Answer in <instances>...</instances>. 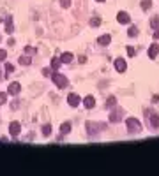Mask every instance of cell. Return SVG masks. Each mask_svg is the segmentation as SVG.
Masks as SVG:
<instances>
[{
	"label": "cell",
	"instance_id": "cell-1",
	"mask_svg": "<svg viewBox=\"0 0 159 176\" xmlns=\"http://www.w3.org/2000/svg\"><path fill=\"white\" fill-rule=\"evenodd\" d=\"M145 116H147V127L149 129H159V114L152 109H145Z\"/></svg>",
	"mask_w": 159,
	"mask_h": 176
},
{
	"label": "cell",
	"instance_id": "cell-2",
	"mask_svg": "<svg viewBox=\"0 0 159 176\" xmlns=\"http://www.w3.org/2000/svg\"><path fill=\"white\" fill-rule=\"evenodd\" d=\"M126 125H127V132L129 134H140L142 132V123H140V120L133 118V116L126 120Z\"/></svg>",
	"mask_w": 159,
	"mask_h": 176
},
{
	"label": "cell",
	"instance_id": "cell-3",
	"mask_svg": "<svg viewBox=\"0 0 159 176\" xmlns=\"http://www.w3.org/2000/svg\"><path fill=\"white\" fill-rule=\"evenodd\" d=\"M106 123H92V122H87V134L88 136H95L99 130H104L106 129Z\"/></svg>",
	"mask_w": 159,
	"mask_h": 176
},
{
	"label": "cell",
	"instance_id": "cell-4",
	"mask_svg": "<svg viewBox=\"0 0 159 176\" xmlns=\"http://www.w3.org/2000/svg\"><path fill=\"white\" fill-rule=\"evenodd\" d=\"M51 81L57 84L58 88H65V86L69 84L67 77H65L64 74H60V72H55V74H51Z\"/></svg>",
	"mask_w": 159,
	"mask_h": 176
},
{
	"label": "cell",
	"instance_id": "cell-5",
	"mask_svg": "<svg viewBox=\"0 0 159 176\" xmlns=\"http://www.w3.org/2000/svg\"><path fill=\"white\" fill-rule=\"evenodd\" d=\"M122 116H124V109H122V107H117L115 111L110 113V122H113V123H118V122L122 120Z\"/></svg>",
	"mask_w": 159,
	"mask_h": 176
},
{
	"label": "cell",
	"instance_id": "cell-6",
	"mask_svg": "<svg viewBox=\"0 0 159 176\" xmlns=\"http://www.w3.org/2000/svg\"><path fill=\"white\" fill-rule=\"evenodd\" d=\"M117 21H118L120 25H129L131 18H129V14L126 13V11H120V13L117 14Z\"/></svg>",
	"mask_w": 159,
	"mask_h": 176
},
{
	"label": "cell",
	"instance_id": "cell-7",
	"mask_svg": "<svg viewBox=\"0 0 159 176\" xmlns=\"http://www.w3.org/2000/svg\"><path fill=\"white\" fill-rule=\"evenodd\" d=\"M20 92H21V84L16 83V81H14V83H11L7 86V93H9V95H18Z\"/></svg>",
	"mask_w": 159,
	"mask_h": 176
},
{
	"label": "cell",
	"instance_id": "cell-8",
	"mask_svg": "<svg viewBox=\"0 0 159 176\" xmlns=\"http://www.w3.org/2000/svg\"><path fill=\"white\" fill-rule=\"evenodd\" d=\"M115 69H117V72H126L127 63H126L124 58H115Z\"/></svg>",
	"mask_w": 159,
	"mask_h": 176
},
{
	"label": "cell",
	"instance_id": "cell-9",
	"mask_svg": "<svg viewBox=\"0 0 159 176\" xmlns=\"http://www.w3.org/2000/svg\"><path fill=\"white\" fill-rule=\"evenodd\" d=\"M20 130H21V125H20V122H13V123H11V125H9V134H11V136H18V134H20Z\"/></svg>",
	"mask_w": 159,
	"mask_h": 176
},
{
	"label": "cell",
	"instance_id": "cell-10",
	"mask_svg": "<svg viewBox=\"0 0 159 176\" xmlns=\"http://www.w3.org/2000/svg\"><path fill=\"white\" fill-rule=\"evenodd\" d=\"M67 102H69V106H72V107L80 106V95H76V93H69V95H67Z\"/></svg>",
	"mask_w": 159,
	"mask_h": 176
},
{
	"label": "cell",
	"instance_id": "cell-11",
	"mask_svg": "<svg viewBox=\"0 0 159 176\" xmlns=\"http://www.w3.org/2000/svg\"><path fill=\"white\" fill-rule=\"evenodd\" d=\"M83 106L87 107V109H92L95 106V99H94V95H87V97L83 99Z\"/></svg>",
	"mask_w": 159,
	"mask_h": 176
},
{
	"label": "cell",
	"instance_id": "cell-12",
	"mask_svg": "<svg viewBox=\"0 0 159 176\" xmlns=\"http://www.w3.org/2000/svg\"><path fill=\"white\" fill-rule=\"evenodd\" d=\"M157 53H159V46H157V44H152L150 48H149V56L154 60V58L157 56Z\"/></svg>",
	"mask_w": 159,
	"mask_h": 176
},
{
	"label": "cell",
	"instance_id": "cell-13",
	"mask_svg": "<svg viewBox=\"0 0 159 176\" xmlns=\"http://www.w3.org/2000/svg\"><path fill=\"white\" fill-rule=\"evenodd\" d=\"M97 42H99L101 46H108L110 42H111V37H110V35H101V37L97 39Z\"/></svg>",
	"mask_w": 159,
	"mask_h": 176
},
{
	"label": "cell",
	"instance_id": "cell-14",
	"mask_svg": "<svg viewBox=\"0 0 159 176\" xmlns=\"http://www.w3.org/2000/svg\"><path fill=\"white\" fill-rule=\"evenodd\" d=\"M50 65H51V69L53 70H58L60 69V65H62V60H60V58H53Z\"/></svg>",
	"mask_w": 159,
	"mask_h": 176
},
{
	"label": "cell",
	"instance_id": "cell-15",
	"mask_svg": "<svg viewBox=\"0 0 159 176\" xmlns=\"http://www.w3.org/2000/svg\"><path fill=\"white\" fill-rule=\"evenodd\" d=\"M60 60H62V63H71L72 62V55L71 53H62Z\"/></svg>",
	"mask_w": 159,
	"mask_h": 176
},
{
	"label": "cell",
	"instance_id": "cell-16",
	"mask_svg": "<svg viewBox=\"0 0 159 176\" xmlns=\"http://www.w3.org/2000/svg\"><path fill=\"white\" fill-rule=\"evenodd\" d=\"M60 132H62V134H69V132H71V123H69V122L62 123V125H60Z\"/></svg>",
	"mask_w": 159,
	"mask_h": 176
},
{
	"label": "cell",
	"instance_id": "cell-17",
	"mask_svg": "<svg viewBox=\"0 0 159 176\" xmlns=\"http://www.w3.org/2000/svg\"><path fill=\"white\" fill-rule=\"evenodd\" d=\"M115 106H117V97H113V95H111V97H110L108 100H106V107H110V109H113Z\"/></svg>",
	"mask_w": 159,
	"mask_h": 176
},
{
	"label": "cell",
	"instance_id": "cell-18",
	"mask_svg": "<svg viewBox=\"0 0 159 176\" xmlns=\"http://www.w3.org/2000/svg\"><path fill=\"white\" fill-rule=\"evenodd\" d=\"M150 27L154 28V30H159V16H154V18H152Z\"/></svg>",
	"mask_w": 159,
	"mask_h": 176
},
{
	"label": "cell",
	"instance_id": "cell-19",
	"mask_svg": "<svg viewBox=\"0 0 159 176\" xmlns=\"http://www.w3.org/2000/svg\"><path fill=\"white\" fill-rule=\"evenodd\" d=\"M127 35H129V37H136V35H138V28L134 27V25H131L129 30H127Z\"/></svg>",
	"mask_w": 159,
	"mask_h": 176
},
{
	"label": "cell",
	"instance_id": "cell-20",
	"mask_svg": "<svg viewBox=\"0 0 159 176\" xmlns=\"http://www.w3.org/2000/svg\"><path fill=\"white\" fill-rule=\"evenodd\" d=\"M6 32H9V34L13 32V18H7V20H6Z\"/></svg>",
	"mask_w": 159,
	"mask_h": 176
},
{
	"label": "cell",
	"instance_id": "cell-21",
	"mask_svg": "<svg viewBox=\"0 0 159 176\" xmlns=\"http://www.w3.org/2000/svg\"><path fill=\"white\" fill-rule=\"evenodd\" d=\"M140 6H142L143 11H147V9H150V7H152V0H142V4H140Z\"/></svg>",
	"mask_w": 159,
	"mask_h": 176
},
{
	"label": "cell",
	"instance_id": "cell-22",
	"mask_svg": "<svg viewBox=\"0 0 159 176\" xmlns=\"http://www.w3.org/2000/svg\"><path fill=\"white\" fill-rule=\"evenodd\" d=\"M43 136H46V137L51 136V125H50V123H46V125L43 127Z\"/></svg>",
	"mask_w": 159,
	"mask_h": 176
},
{
	"label": "cell",
	"instance_id": "cell-23",
	"mask_svg": "<svg viewBox=\"0 0 159 176\" xmlns=\"http://www.w3.org/2000/svg\"><path fill=\"white\" fill-rule=\"evenodd\" d=\"M20 63H21V65H30L32 60H30V56H21V58H20Z\"/></svg>",
	"mask_w": 159,
	"mask_h": 176
},
{
	"label": "cell",
	"instance_id": "cell-24",
	"mask_svg": "<svg viewBox=\"0 0 159 176\" xmlns=\"http://www.w3.org/2000/svg\"><path fill=\"white\" fill-rule=\"evenodd\" d=\"M99 25H101V20H99V18H92V20H90V27L97 28Z\"/></svg>",
	"mask_w": 159,
	"mask_h": 176
},
{
	"label": "cell",
	"instance_id": "cell-25",
	"mask_svg": "<svg viewBox=\"0 0 159 176\" xmlns=\"http://www.w3.org/2000/svg\"><path fill=\"white\" fill-rule=\"evenodd\" d=\"M126 49H127V55H129V56H134V55H136V49L133 48V46H127Z\"/></svg>",
	"mask_w": 159,
	"mask_h": 176
},
{
	"label": "cell",
	"instance_id": "cell-26",
	"mask_svg": "<svg viewBox=\"0 0 159 176\" xmlns=\"http://www.w3.org/2000/svg\"><path fill=\"white\" fill-rule=\"evenodd\" d=\"M6 58H7V51L6 49H0V62H4Z\"/></svg>",
	"mask_w": 159,
	"mask_h": 176
},
{
	"label": "cell",
	"instance_id": "cell-27",
	"mask_svg": "<svg viewBox=\"0 0 159 176\" xmlns=\"http://www.w3.org/2000/svg\"><path fill=\"white\" fill-rule=\"evenodd\" d=\"M6 100H7V93H4V92H0V106L4 104Z\"/></svg>",
	"mask_w": 159,
	"mask_h": 176
},
{
	"label": "cell",
	"instance_id": "cell-28",
	"mask_svg": "<svg viewBox=\"0 0 159 176\" xmlns=\"http://www.w3.org/2000/svg\"><path fill=\"white\" fill-rule=\"evenodd\" d=\"M13 70H14V67H13L11 63H6V72H7V74H11Z\"/></svg>",
	"mask_w": 159,
	"mask_h": 176
},
{
	"label": "cell",
	"instance_id": "cell-29",
	"mask_svg": "<svg viewBox=\"0 0 159 176\" xmlns=\"http://www.w3.org/2000/svg\"><path fill=\"white\" fill-rule=\"evenodd\" d=\"M60 6H62V7H69V6H71V0H60Z\"/></svg>",
	"mask_w": 159,
	"mask_h": 176
},
{
	"label": "cell",
	"instance_id": "cell-30",
	"mask_svg": "<svg viewBox=\"0 0 159 176\" xmlns=\"http://www.w3.org/2000/svg\"><path fill=\"white\" fill-rule=\"evenodd\" d=\"M34 51H36V49L32 48V46H27V48H25V53H27V55H32Z\"/></svg>",
	"mask_w": 159,
	"mask_h": 176
},
{
	"label": "cell",
	"instance_id": "cell-31",
	"mask_svg": "<svg viewBox=\"0 0 159 176\" xmlns=\"http://www.w3.org/2000/svg\"><path fill=\"white\" fill-rule=\"evenodd\" d=\"M154 39H159V30H156V32H154Z\"/></svg>",
	"mask_w": 159,
	"mask_h": 176
},
{
	"label": "cell",
	"instance_id": "cell-32",
	"mask_svg": "<svg viewBox=\"0 0 159 176\" xmlns=\"http://www.w3.org/2000/svg\"><path fill=\"white\" fill-rule=\"evenodd\" d=\"M97 2H104V0H97Z\"/></svg>",
	"mask_w": 159,
	"mask_h": 176
},
{
	"label": "cell",
	"instance_id": "cell-33",
	"mask_svg": "<svg viewBox=\"0 0 159 176\" xmlns=\"http://www.w3.org/2000/svg\"><path fill=\"white\" fill-rule=\"evenodd\" d=\"M0 77H2V76H0Z\"/></svg>",
	"mask_w": 159,
	"mask_h": 176
}]
</instances>
